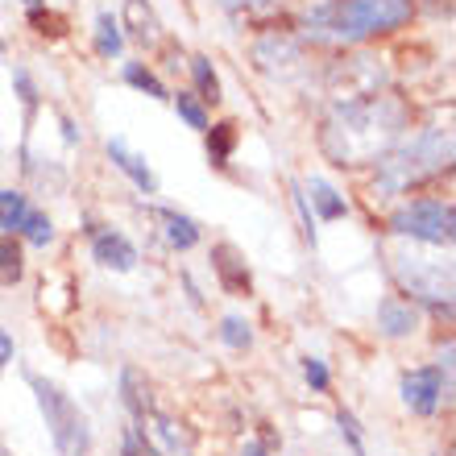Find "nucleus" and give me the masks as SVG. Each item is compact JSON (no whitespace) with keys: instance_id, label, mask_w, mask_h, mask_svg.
<instances>
[{"instance_id":"nucleus-1","label":"nucleus","mask_w":456,"mask_h":456,"mask_svg":"<svg viewBox=\"0 0 456 456\" xmlns=\"http://www.w3.org/2000/svg\"><path fill=\"white\" fill-rule=\"evenodd\" d=\"M407 129V109L386 92L373 96H353V100H332V112L324 120L320 145L332 158V167H365L403 142Z\"/></svg>"},{"instance_id":"nucleus-2","label":"nucleus","mask_w":456,"mask_h":456,"mask_svg":"<svg viewBox=\"0 0 456 456\" xmlns=\"http://www.w3.org/2000/svg\"><path fill=\"white\" fill-rule=\"evenodd\" d=\"M415 0H315L299 17V37L312 46H361L403 29Z\"/></svg>"},{"instance_id":"nucleus-3","label":"nucleus","mask_w":456,"mask_h":456,"mask_svg":"<svg viewBox=\"0 0 456 456\" xmlns=\"http://www.w3.org/2000/svg\"><path fill=\"white\" fill-rule=\"evenodd\" d=\"M373 195L378 200H395L407 195L423 183L440 179L452 170V133L448 129H423L407 142L390 145L378 162H373Z\"/></svg>"},{"instance_id":"nucleus-4","label":"nucleus","mask_w":456,"mask_h":456,"mask_svg":"<svg viewBox=\"0 0 456 456\" xmlns=\"http://www.w3.org/2000/svg\"><path fill=\"white\" fill-rule=\"evenodd\" d=\"M25 382L34 390L37 411H42V419H46V428H50L54 452L59 456H92V423H87V415L79 411V403H75L59 382H50V378H42V373H34V370H25Z\"/></svg>"},{"instance_id":"nucleus-5","label":"nucleus","mask_w":456,"mask_h":456,"mask_svg":"<svg viewBox=\"0 0 456 456\" xmlns=\"http://www.w3.org/2000/svg\"><path fill=\"white\" fill-rule=\"evenodd\" d=\"M386 228L395 237L419 240V245H452L456 237V208L452 200H440V195H419V200H407L398 204L386 220Z\"/></svg>"},{"instance_id":"nucleus-6","label":"nucleus","mask_w":456,"mask_h":456,"mask_svg":"<svg viewBox=\"0 0 456 456\" xmlns=\"http://www.w3.org/2000/svg\"><path fill=\"white\" fill-rule=\"evenodd\" d=\"M395 274L411 303H428L432 312L452 315V270L448 262H423V257H395Z\"/></svg>"},{"instance_id":"nucleus-7","label":"nucleus","mask_w":456,"mask_h":456,"mask_svg":"<svg viewBox=\"0 0 456 456\" xmlns=\"http://www.w3.org/2000/svg\"><path fill=\"white\" fill-rule=\"evenodd\" d=\"M448 390H452V370L444 365H419V370H407L403 382H398V395L407 403V411H415L419 419H432L436 411L444 407Z\"/></svg>"},{"instance_id":"nucleus-8","label":"nucleus","mask_w":456,"mask_h":456,"mask_svg":"<svg viewBox=\"0 0 456 456\" xmlns=\"http://www.w3.org/2000/svg\"><path fill=\"white\" fill-rule=\"evenodd\" d=\"M87 240H92V257H96L104 270H112V274H129V270H137V245H133L120 228L92 224L87 228Z\"/></svg>"},{"instance_id":"nucleus-9","label":"nucleus","mask_w":456,"mask_h":456,"mask_svg":"<svg viewBox=\"0 0 456 456\" xmlns=\"http://www.w3.org/2000/svg\"><path fill=\"white\" fill-rule=\"evenodd\" d=\"M212 274H216V287L224 290V295H232V299H249L253 295V270L249 262H245V253L237 249V245H228V240H220V245H212Z\"/></svg>"},{"instance_id":"nucleus-10","label":"nucleus","mask_w":456,"mask_h":456,"mask_svg":"<svg viewBox=\"0 0 456 456\" xmlns=\"http://www.w3.org/2000/svg\"><path fill=\"white\" fill-rule=\"evenodd\" d=\"M104 154H109L112 167H117L120 175H125V179H129L142 195H158V175H154V167H150V162H145V158L137 154V150H133L125 137H109V142H104Z\"/></svg>"},{"instance_id":"nucleus-11","label":"nucleus","mask_w":456,"mask_h":456,"mask_svg":"<svg viewBox=\"0 0 456 456\" xmlns=\"http://www.w3.org/2000/svg\"><path fill=\"white\" fill-rule=\"evenodd\" d=\"M419 332V307L403 295H390V299L378 303V337L386 340H407Z\"/></svg>"},{"instance_id":"nucleus-12","label":"nucleus","mask_w":456,"mask_h":456,"mask_svg":"<svg viewBox=\"0 0 456 456\" xmlns=\"http://www.w3.org/2000/svg\"><path fill=\"white\" fill-rule=\"evenodd\" d=\"M154 212V220L162 224V237H167V245L175 253H191L200 240H204V228H200V220L187 216V212H179V208H150Z\"/></svg>"},{"instance_id":"nucleus-13","label":"nucleus","mask_w":456,"mask_h":456,"mask_svg":"<svg viewBox=\"0 0 456 456\" xmlns=\"http://www.w3.org/2000/svg\"><path fill=\"white\" fill-rule=\"evenodd\" d=\"M253 62H257V71H265V75H282L299 62V42H295V37L265 34L253 42Z\"/></svg>"},{"instance_id":"nucleus-14","label":"nucleus","mask_w":456,"mask_h":456,"mask_svg":"<svg viewBox=\"0 0 456 456\" xmlns=\"http://www.w3.org/2000/svg\"><path fill=\"white\" fill-rule=\"evenodd\" d=\"M303 200H307V208H312L315 216L324 220V224H337V220L348 216V200L340 195L337 183H328L324 175H312V179L303 183Z\"/></svg>"},{"instance_id":"nucleus-15","label":"nucleus","mask_w":456,"mask_h":456,"mask_svg":"<svg viewBox=\"0 0 456 456\" xmlns=\"http://www.w3.org/2000/svg\"><path fill=\"white\" fill-rule=\"evenodd\" d=\"M145 419L154 423L150 432H154V444H158V452L162 456H191L195 452V436H191L187 423L170 419V415H162V411H150Z\"/></svg>"},{"instance_id":"nucleus-16","label":"nucleus","mask_w":456,"mask_h":456,"mask_svg":"<svg viewBox=\"0 0 456 456\" xmlns=\"http://www.w3.org/2000/svg\"><path fill=\"white\" fill-rule=\"evenodd\" d=\"M120 407L129 411L133 423H145V415L154 411V395H150V382H145L142 370L125 365L120 370Z\"/></svg>"},{"instance_id":"nucleus-17","label":"nucleus","mask_w":456,"mask_h":456,"mask_svg":"<svg viewBox=\"0 0 456 456\" xmlns=\"http://www.w3.org/2000/svg\"><path fill=\"white\" fill-rule=\"evenodd\" d=\"M183 67H187V75H191V92L204 100V104H220V100H224L220 75H216V67H212V59H208V54H191Z\"/></svg>"},{"instance_id":"nucleus-18","label":"nucleus","mask_w":456,"mask_h":456,"mask_svg":"<svg viewBox=\"0 0 456 456\" xmlns=\"http://www.w3.org/2000/svg\"><path fill=\"white\" fill-rule=\"evenodd\" d=\"M204 142H208V162L216 170H224L228 162H232V150H237L240 142V129L232 125V120H220V125H208L204 129Z\"/></svg>"},{"instance_id":"nucleus-19","label":"nucleus","mask_w":456,"mask_h":456,"mask_svg":"<svg viewBox=\"0 0 456 456\" xmlns=\"http://www.w3.org/2000/svg\"><path fill=\"white\" fill-rule=\"evenodd\" d=\"M96 54L100 59H120L125 54V21L117 12H100L96 17Z\"/></svg>"},{"instance_id":"nucleus-20","label":"nucleus","mask_w":456,"mask_h":456,"mask_svg":"<svg viewBox=\"0 0 456 456\" xmlns=\"http://www.w3.org/2000/svg\"><path fill=\"white\" fill-rule=\"evenodd\" d=\"M25 278V249L12 232H0V287H17Z\"/></svg>"},{"instance_id":"nucleus-21","label":"nucleus","mask_w":456,"mask_h":456,"mask_svg":"<svg viewBox=\"0 0 456 456\" xmlns=\"http://www.w3.org/2000/svg\"><path fill=\"white\" fill-rule=\"evenodd\" d=\"M125 84L129 87H137V92H142V96H150V100H170V87L162 84V79H158V71L154 67H150V62H125Z\"/></svg>"},{"instance_id":"nucleus-22","label":"nucleus","mask_w":456,"mask_h":456,"mask_svg":"<svg viewBox=\"0 0 456 456\" xmlns=\"http://www.w3.org/2000/svg\"><path fill=\"white\" fill-rule=\"evenodd\" d=\"M170 104H175V112H179V120L187 129L204 133L208 125H212V112H208V104L195 96V92H170Z\"/></svg>"},{"instance_id":"nucleus-23","label":"nucleus","mask_w":456,"mask_h":456,"mask_svg":"<svg viewBox=\"0 0 456 456\" xmlns=\"http://www.w3.org/2000/svg\"><path fill=\"white\" fill-rule=\"evenodd\" d=\"M17 237H25V245H34V249H46V245H54V220L42 212V208H29L21 220V228H17Z\"/></svg>"},{"instance_id":"nucleus-24","label":"nucleus","mask_w":456,"mask_h":456,"mask_svg":"<svg viewBox=\"0 0 456 456\" xmlns=\"http://www.w3.org/2000/svg\"><path fill=\"white\" fill-rule=\"evenodd\" d=\"M216 337H220V345H224V348H232V353H245V348H253V324L240 312H228L224 320H220Z\"/></svg>"},{"instance_id":"nucleus-25","label":"nucleus","mask_w":456,"mask_h":456,"mask_svg":"<svg viewBox=\"0 0 456 456\" xmlns=\"http://www.w3.org/2000/svg\"><path fill=\"white\" fill-rule=\"evenodd\" d=\"M25 212H29V195L17 191V187H0V232H12V237H17Z\"/></svg>"},{"instance_id":"nucleus-26","label":"nucleus","mask_w":456,"mask_h":456,"mask_svg":"<svg viewBox=\"0 0 456 456\" xmlns=\"http://www.w3.org/2000/svg\"><path fill=\"white\" fill-rule=\"evenodd\" d=\"M12 92H17V100H21V112H25V129L34 125L37 109H42V92H37V79L25 67H12Z\"/></svg>"},{"instance_id":"nucleus-27","label":"nucleus","mask_w":456,"mask_h":456,"mask_svg":"<svg viewBox=\"0 0 456 456\" xmlns=\"http://www.w3.org/2000/svg\"><path fill=\"white\" fill-rule=\"evenodd\" d=\"M125 12H129V21H133V37H137L142 46H154L158 42V17L150 12V4H145V0H125Z\"/></svg>"},{"instance_id":"nucleus-28","label":"nucleus","mask_w":456,"mask_h":456,"mask_svg":"<svg viewBox=\"0 0 456 456\" xmlns=\"http://www.w3.org/2000/svg\"><path fill=\"white\" fill-rule=\"evenodd\" d=\"M120 456H162V452H158V444L145 436L142 423L129 419L125 428H120Z\"/></svg>"},{"instance_id":"nucleus-29","label":"nucleus","mask_w":456,"mask_h":456,"mask_svg":"<svg viewBox=\"0 0 456 456\" xmlns=\"http://www.w3.org/2000/svg\"><path fill=\"white\" fill-rule=\"evenodd\" d=\"M337 423H340V440L348 444V452H353V456H370V452H365V436H361L357 415H353V411H340Z\"/></svg>"},{"instance_id":"nucleus-30","label":"nucleus","mask_w":456,"mask_h":456,"mask_svg":"<svg viewBox=\"0 0 456 456\" xmlns=\"http://www.w3.org/2000/svg\"><path fill=\"white\" fill-rule=\"evenodd\" d=\"M303 382L312 386V395H324L332 386V373H328L324 357H303Z\"/></svg>"},{"instance_id":"nucleus-31","label":"nucleus","mask_w":456,"mask_h":456,"mask_svg":"<svg viewBox=\"0 0 456 456\" xmlns=\"http://www.w3.org/2000/svg\"><path fill=\"white\" fill-rule=\"evenodd\" d=\"M29 21L37 25V34H50V37H62L67 34V17H59V12H42V9H29Z\"/></svg>"},{"instance_id":"nucleus-32","label":"nucleus","mask_w":456,"mask_h":456,"mask_svg":"<svg viewBox=\"0 0 456 456\" xmlns=\"http://www.w3.org/2000/svg\"><path fill=\"white\" fill-rule=\"evenodd\" d=\"M282 0H224V9L228 12H245V17H253V12H270L278 9Z\"/></svg>"},{"instance_id":"nucleus-33","label":"nucleus","mask_w":456,"mask_h":456,"mask_svg":"<svg viewBox=\"0 0 456 456\" xmlns=\"http://www.w3.org/2000/svg\"><path fill=\"white\" fill-rule=\"evenodd\" d=\"M12 361H17V340H12L9 328H0V373L9 370Z\"/></svg>"},{"instance_id":"nucleus-34","label":"nucleus","mask_w":456,"mask_h":456,"mask_svg":"<svg viewBox=\"0 0 456 456\" xmlns=\"http://www.w3.org/2000/svg\"><path fill=\"white\" fill-rule=\"evenodd\" d=\"M59 125H62V142H67V145H79V125H75V117L59 112Z\"/></svg>"},{"instance_id":"nucleus-35","label":"nucleus","mask_w":456,"mask_h":456,"mask_svg":"<svg viewBox=\"0 0 456 456\" xmlns=\"http://www.w3.org/2000/svg\"><path fill=\"white\" fill-rule=\"evenodd\" d=\"M240 456H270V444L265 440H249V444L240 448Z\"/></svg>"},{"instance_id":"nucleus-36","label":"nucleus","mask_w":456,"mask_h":456,"mask_svg":"<svg viewBox=\"0 0 456 456\" xmlns=\"http://www.w3.org/2000/svg\"><path fill=\"white\" fill-rule=\"evenodd\" d=\"M0 456H9V452H4V444H0Z\"/></svg>"},{"instance_id":"nucleus-37","label":"nucleus","mask_w":456,"mask_h":456,"mask_svg":"<svg viewBox=\"0 0 456 456\" xmlns=\"http://www.w3.org/2000/svg\"><path fill=\"white\" fill-rule=\"evenodd\" d=\"M436 456H440V452H436ZM444 456H452V452H444Z\"/></svg>"}]
</instances>
